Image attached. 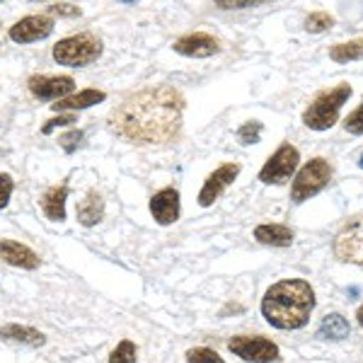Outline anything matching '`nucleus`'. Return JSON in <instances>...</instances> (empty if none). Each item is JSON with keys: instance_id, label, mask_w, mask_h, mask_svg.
Returning <instances> with one entry per match:
<instances>
[{"instance_id": "39448f33", "label": "nucleus", "mask_w": 363, "mask_h": 363, "mask_svg": "<svg viewBox=\"0 0 363 363\" xmlns=\"http://www.w3.org/2000/svg\"><path fill=\"white\" fill-rule=\"evenodd\" d=\"M330 182H332V165L325 157H315V160L306 162L301 167V172L296 174L294 186H291V199L296 203L306 201V199L320 194Z\"/></svg>"}, {"instance_id": "c756f323", "label": "nucleus", "mask_w": 363, "mask_h": 363, "mask_svg": "<svg viewBox=\"0 0 363 363\" xmlns=\"http://www.w3.org/2000/svg\"><path fill=\"white\" fill-rule=\"evenodd\" d=\"M70 124H75V116H73V114L56 116V119L46 121L44 128H42V133H51V131H54V128H58V126H70Z\"/></svg>"}, {"instance_id": "20e7f679", "label": "nucleus", "mask_w": 363, "mask_h": 363, "mask_svg": "<svg viewBox=\"0 0 363 363\" xmlns=\"http://www.w3.org/2000/svg\"><path fill=\"white\" fill-rule=\"evenodd\" d=\"M102 56V42L90 32L83 34H73V37L61 39L54 46V61L58 66H68V68H83L95 63Z\"/></svg>"}, {"instance_id": "1a4fd4ad", "label": "nucleus", "mask_w": 363, "mask_h": 363, "mask_svg": "<svg viewBox=\"0 0 363 363\" xmlns=\"http://www.w3.org/2000/svg\"><path fill=\"white\" fill-rule=\"evenodd\" d=\"M238 174H240L238 162H225V165H220L213 174H208L201 191H199V206H203V208L213 206V201H218V196L238 179Z\"/></svg>"}, {"instance_id": "7c9ffc66", "label": "nucleus", "mask_w": 363, "mask_h": 363, "mask_svg": "<svg viewBox=\"0 0 363 363\" xmlns=\"http://www.w3.org/2000/svg\"><path fill=\"white\" fill-rule=\"evenodd\" d=\"M49 13L51 15H61V17H75V15H80V8L68 5V3H58V5H51Z\"/></svg>"}, {"instance_id": "412c9836", "label": "nucleus", "mask_w": 363, "mask_h": 363, "mask_svg": "<svg viewBox=\"0 0 363 363\" xmlns=\"http://www.w3.org/2000/svg\"><path fill=\"white\" fill-rule=\"evenodd\" d=\"M330 58H332V61H337V63L359 61V58H363V39H354V42L335 44L330 49Z\"/></svg>"}, {"instance_id": "6e6552de", "label": "nucleus", "mask_w": 363, "mask_h": 363, "mask_svg": "<svg viewBox=\"0 0 363 363\" xmlns=\"http://www.w3.org/2000/svg\"><path fill=\"white\" fill-rule=\"evenodd\" d=\"M228 349L235 356H240L242 361H252V363H274L279 361V347L267 337H250V335H240L233 337L228 342Z\"/></svg>"}, {"instance_id": "f257e3e1", "label": "nucleus", "mask_w": 363, "mask_h": 363, "mask_svg": "<svg viewBox=\"0 0 363 363\" xmlns=\"http://www.w3.org/2000/svg\"><path fill=\"white\" fill-rule=\"evenodd\" d=\"M184 97L169 85H155L128 95L112 112L119 138L136 145H160L179 136Z\"/></svg>"}, {"instance_id": "473e14b6", "label": "nucleus", "mask_w": 363, "mask_h": 363, "mask_svg": "<svg viewBox=\"0 0 363 363\" xmlns=\"http://www.w3.org/2000/svg\"><path fill=\"white\" fill-rule=\"evenodd\" d=\"M359 165H361V167H363V157H361V162H359Z\"/></svg>"}, {"instance_id": "423d86ee", "label": "nucleus", "mask_w": 363, "mask_h": 363, "mask_svg": "<svg viewBox=\"0 0 363 363\" xmlns=\"http://www.w3.org/2000/svg\"><path fill=\"white\" fill-rule=\"evenodd\" d=\"M337 259L363 269V213L351 218L335 238Z\"/></svg>"}, {"instance_id": "2f4dec72", "label": "nucleus", "mask_w": 363, "mask_h": 363, "mask_svg": "<svg viewBox=\"0 0 363 363\" xmlns=\"http://www.w3.org/2000/svg\"><path fill=\"white\" fill-rule=\"evenodd\" d=\"M356 320H359V325L363 327V306L359 308V313H356Z\"/></svg>"}, {"instance_id": "2eb2a0df", "label": "nucleus", "mask_w": 363, "mask_h": 363, "mask_svg": "<svg viewBox=\"0 0 363 363\" xmlns=\"http://www.w3.org/2000/svg\"><path fill=\"white\" fill-rule=\"evenodd\" d=\"M107 99V92L102 90H80L75 92V95H68L63 99H56L54 104H51V109H56V112H80V109H87V107H95V104L104 102Z\"/></svg>"}, {"instance_id": "aec40b11", "label": "nucleus", "mask_w": 363, "mask_h": 363, "mask_svg": "<svg viewBox=\"0 0 363 363\" xmlns=\"http://www.w3.org/2000/svg\"><path fill=\"white\" fill-rule=\"evenodd\" d=\"M349 332H351L349 320L342 318L339 313H332V315H327V318L322 320V325H320V330H318V337L335 339V342H339V339H347Z\"/></svg>"}, {"instance_id": "5701e85b", "label": "nucleus", "mask_w": 363, "mask_h": 363, "mask_svg": "<svg viewBox=\"0 0 363 363\" xmlns=\"http://www.w3.org/2000/svg\"><path fill=\"white\" fill-rule=\"evenodd\" d=\"M186 363H225L216 354L213 349H206V347H194L186 351Z\"/></svg>"}, {"instance_id": "cd10ccee", "label": "nucleus", "mask_w": 363, "mask_h": 363, "mask_svg": "<svg viewBox=\"0 0 363 363\" xmlns=\"http://www.w3.org/2000/svg\"><path fill=\"white\" fill-rule=\"evenodd\" d=\"M13 189H15L13 177H10L8 172H0V208L8 206L10 196H13Z\"/></svg>"}, {"instance_id": "a211bd4d", "label": "nucleus", "mask_w": 363, "mask_h": 363, "mask_svg": "<svg viewBox=\"0 0 363 363\" xmlns=\"http://www.w3.org/2000/svg\"><path fill=\"white\" fill-rule=\"evenodd\" d=\"M75 216H78V223L85 225V228H92L97 225L99 220L104 218V201L97 191H87V196L83 201L78 203L75 208Z\"/></svg>"}, {"instance_id": "c85d7f7f", "label": "nucleus", "mask_w": 363, "mask_h": 363, "mask_svg": "<svg viewBox=\"0 0 363 363\" xmlns=\"http://www.w3.org/2000/svg\"><path fill=\"white\" fill-rule=\"evenodd\" d=\"M80 140H83V131H78V128H75V131H70V133H66V136H61L58 143L63 145V150H66V153H73V150L80 145Z\"/></svg>"}, {"instance_id": "f03ea898", "label": "nucleus", "mask_w": 363, "mask_h": 363, "mask_svg": "<svg viewBox=\"0 0 363 363\" xmlns=\"http://www.w3.org/2000/svg\"><path fill=\"white\" fill-rule=\"evenodd\" d=\"M315 308V291L303 279H284L262 298V315L277 330H301Z\"/></svg>"}, {"instance_id": "7ed1b4c3", "label": "nucleus", "mask_w": 363, "mask_h": 363, "mask_svg": "<svg viewBox=\"0 0 363 363\" xmlns=\"http://www.w3.org/2000/svg\"><path fill=\"white\" fill-rule=\"evenodd\" d=\"M351 85L342 83V85H335L330 90L320 92L313 102L308 104V109L303 112V124L313 131H327L337 124L339 119V112H342L344 102L351 97Z\"/></svg>"}, {"instance_id": "393cba45", "label": "nucleus", "mask_w": 363, "mask_h": 363, "mask_svg": "<svg viewBox=\"0 0 363 363\" xmlns=\"http://www.w3.org/2000/svg\"><path fill=\"white\" fill-rule=\"evenodd\" d=\"M262 136V124L259 121H247L242 128L238 131V138H240V143H245V145H250V143H257Z\"/></svg>"}, {"instance_id": "ddd939ff", "label": "nucleus", "mask_w": 363, "mask_h": 363, "mask_svg": "<svg viewBox=\"0 0 363 363\" xmlns=\"http://www.w3.org/2000/svg\"><path fill=\"white\" fill-rule=\"evenodd\" d=\"M150 213L160 225H172L179 218V191L174 186L157 191L150 199Z\"/></svg>"}, {"instance_id": "9d476101", "label": "nucleus", "mask_w": 363, "mask_h": 363, "mask_svg": "<svg viewBox=\"0 0 363 363\" xmlns=\"http://www.w3.org/2000/svg\"><path fill=\"white\" fill-rule=\"evenodd\" d=\"M27 85L34 97L49 99V102L68 97L75 90V80L70 75H32Z\"/></svg>"}, {"instance_id": "dca6fc26", "label": "nucleus", "mask_w": 363, "mask_h": 363, "mask_svg": "<svg viewBox=\"0 0 363 363\" xmlns=\"http://www.w3.org/2000/svg\"><path fill=\"white\" fill-rule=\"evenodd\" d=\"M0 339L3 342H13V344H22V347H44L46 344V337L42 335L39 330L34 327H27V325H5L0 327Z\"/></svg>"}, {"instance_id": "9b49d317", "label": "nucleus", "mask_w": 363, "mask_h": 363, "mask_svg": "<svg viewBox=\"0 0 363 363\" xmlns=\"http://www.w3.org/2000/svg\"><path fill=\"white\" fill-rule=\"evenodd\" d=\"M51 32H54V20L49 15H29L10 27V39L15 44H32L42 42Z\"/></svg>"}, {"instance_id": "6ab92c4d", "label": "nucleus", "mask_w": 363, "mask_h": 363, "mask_svg": "<svg viewBox=\"0 0 363 363\" xmlns=\"http://www.w3.org/2000/svg\"><path fill=\"white\" fill-rule=\"evenodd\" d=\"M255 238L262 245H272V247H289L294 242V230L279 223H264L255 228Z\"/></svg>"}, {"instance_id": "0eeeda50", "label": "nucleus", "mask_w": 363, "mask_h": 363, "mask_svg": "<svg viewBox=\"0 0 363 363\" xmlns=\"http://www.w3.org/2000/svg\"><path fill=\"white\" fill-rule=\"evenodd\" d=\"M298 162H301V153L291 143H284L281 148L267 160V165L259 169V182L264 184H286L294 177Z\"/></svg>"}, {"instance_id": "a878e982", "label": "nucleus", "mask_w": 363, "mask_h": 363, "mask_svg": "<svg viewBox=\"0 0 363 363\" xmlns=\"http://www.w3.org/2000/svg\"><path fill=\"white\" fill-rule=\"evenodd\" d=\"M344 128H347L349 133H354V136H361L363 133V102L344 119Z\"/></svg>"}, {"instance_id": "4be33fe9", "label": "nucleus", "mask_w": 363, "mask_h": 363, "mask_svg": "<svg viewBox=\"0 0 363 363\" xmlns=\"http://www.w3.org/2000/svg\"><path fill=\"white\" fill-rule=\"evenodd\" d=\"M136 359H138L136 344L128 342V339H124V342H121L119 347L112 351V356H109V363H136Z\"/></svg>"}, {"instance_id": "f8f14e48", "label": "nucleus", "mask_w": 363, "mask_h": 363, "mask_svg": "<svg viewBox=\"0 0 363 363\" xmlns=\"http://www.w3.org/2000/svg\"><path fill=\"white\" fill-rule=\"evenodd\" d=\"M172 49L177 51V54L189 56V58H208L220 51V42L206 32H194V34H186V37L177 39V42L172 44Z\"/></svg>"}, {"instance_id": "b1692460", "label": "nucleus", "mask_w": 363, "mask_h": 363, "mask_svg": "<svg viewBox=\"0 0 363 363\" xmlns=\"http://www.w3.org/2000/svg\"><path fill=\"white\" fill-rule=\"evenodd\" d=\"M332 25H335V20H332V15H327V13H313V15H308V20H306V29L313 34L325 32V29H330Z\"/></svg>"}, {"instance_id": "4468645a", "label": "nucleus", "mask_w": 363, "mask_h": 363, "mask_svg": "<svg viewBox=\"0 0 363 363\" xmlns=\"http://www.w3.org/2000/svg\"><path fill=\"white\" fill-rule=\"evenodd\" d=\"M0 259L8 262L10 267H20V269L39 267L37 252L29 250L27 245H22V242H15V240H0Z\"/></svg>"}, {"instance_id": "f3484780", "label": "nucleus", "mask_w": 363, "mask_h": 363, "mask_svg": "<svg viewBox=\"0 0 363 363\" xmlns=\"http://www.w3.org/2000/svg\"><path fill=\"white\" fill-rule=\"evenodd\" d=\"M66 199H68V186L61 184V186H51L49 191L42 196V211L49 220H66Z\"/></svg>"}, {"instance_id": "bb28decb", "label": "nucleus", "mask_w": 363, "mask_h": 363, "mask_svg": "<svg viewBox=\"0 0 363 363\" xmlns=\"http://www.w3.org/2000/svg\"><path fill=\"white\" fill-rule=\"evenodd\" d=\"M269 0H216L220 10H245V8H257V5H264Z\"/></svg>"}]
</instances>
